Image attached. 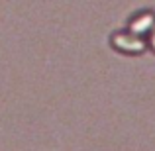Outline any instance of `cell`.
<instances>
[{
    "label": "cell",
    "mask_w": 155,
    "mask_h": 151,
    "mask_svg": "<svg viewBox=\"0 0 155 151\" xmlns=\"http://www.w3.org/2000/svg\"><path fill=\"white\" fill-rule=\"evenodd\" d=\"M153 26H155V12L143 10V12H140V14L132 16V20H130V24H128V31L140 35V38H147L149 31L153 30Z\"/></svg>",
    "instance_id": "2"
},
{
    "label": "cell",
    "mask_w": 155,
    "mask_h": 151,
    "mask_svg": "<svg viewBox=\"0 0 155 151\" xmlns=\"http://www.w3.org/2000/svg\"><path fill=\"white\" fill-rule=\"evenodd\" d=\"M145 39H147V49H151L155 53V26H153V30L149 31V35Z\"/></svg>",
    "instance_id": "3"
},
{
    "label": "cell",
    "mask_w": 155,
    "mask_h": 151,
    "mask_svg": "<svg viewBox=\"0 0 155 151\" xmlns=\"http://www.w3.org/2000/svg\"><path fill=\"white\" fill-rule=\"evenodd\" d=\"M110 43L116 51L126 55H141L147 51V39L132 34V31H116L110 38Z\"/></svg>",
    "instance_id": "1"
}]
</instances>
